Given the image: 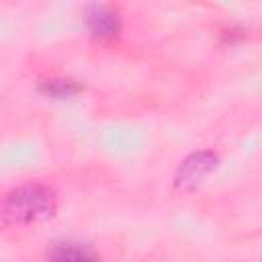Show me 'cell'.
Here are the masks:
<instances>
[{"label":"cell","mask_w":262,"mask_h":262,"mask_svg":"<svg viewBox=\"0 0 262 262\" xmlns=\"http://www.w3.org/2000/svg\"><path fill=\"white\" fill-rule=\"evenodd\" d=\"M39 90L51 98H72L82 90V86L68 78H47L39 82Z\"/></svg>","instance_id":"obj_4"},{"label":"cell","mask_w":262,"mask_h":262,"mask_svg":"<svg viewBox=\"0 0 262 262\" xmlns=\"http://www.w3.org/2000/svg\"><path fill=\"white\" fill-rule=\"evenodd\" d=\"M217 166V156L213 151H196L190 154L178 168L174 184L178 188H194L213 168Z\"/></svg>","instance_id":"obj_2"},{"label":"cell","mask_w":262,"mask_h":262,"mask_svg":"<svg viewBox=\"0 0 262 262\" xmlns=\"http://www.w3.org/2000/svg\"><path fill=\"white\" fill-rule=\"evenodd\" d=\"M88 29L90 33L104 41V39H115L119 33H121V18L115 10L106 8V6H92L88 10Z\"/></svg>","instance_id":"obj_3"},{"label":"cell","mask_w":262,"mask_h":262,"mask_svg":"<svg viewBox=\"0 0 262 262\" xmlns=\"http://www.w3.org/2000/svg\"><path fill=\"white\" fill-rule=\"evenodd\" d=\"M55 192L45 184H25L0 199V229L41 223L55 215Z\"/></svg>","instance_id":"obj_1"},{"label":"cell","mask_w":262,"mask_h":262,"mask_svg":"<svg viewBox=\"0 0 262 262\" xmlns=\"http://www.w3.org/2000/svg\"><path fill=\"white\" fill-rule=\"evenodd\" d=\"M49 256L57 260H84V258H94V252L82 248L80 244H57L55 250L49 252Z\"/></svg>","instance_id":"obj_5"}]
</instances>
